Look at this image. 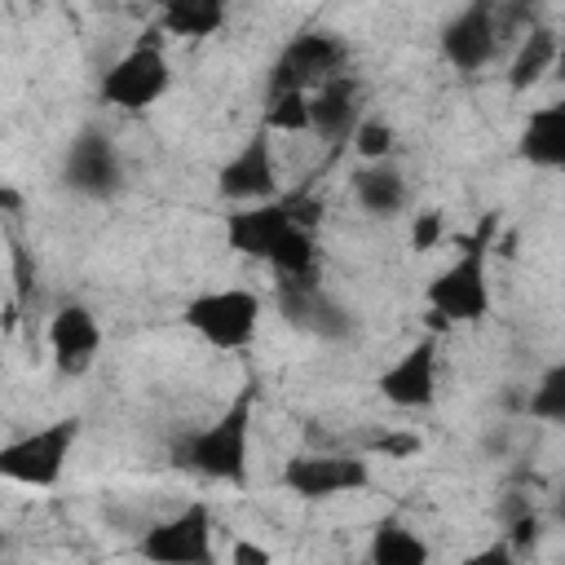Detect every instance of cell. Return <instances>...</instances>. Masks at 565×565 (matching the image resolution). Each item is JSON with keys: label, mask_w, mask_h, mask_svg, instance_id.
Instances as JSON below:
<instances>
[{"label": "cell", "mask_w": 565, "mask_h": 565, "mask_svg": "<svg viewBox=\"0 0 565 565\" xmlns=\"http://www.w3.org/2000/svg\"><path fill=\"white\" fill-rule=\"evenodd\" d=\"M525 411H530L534 419H543V424H561V419H565V362H552V366L539 375V384L530 388Z\"/></svg>", "instance_id": "cell-24"}, {"label": "cell", "mask_w": 565, "mask_h": 565, "mask_svg": "<svg viewBox=\"0 0 565 565\" xmlns=\"http://www.w3.org/2000/svg\"><path fill=\"white\" fill-rule=\"evenodd\" d=\"M252 415H256V388L243 384L238 397L212 424L194 428L181 441L177 463L199 472L203 481L247 486V472H252Z\"/></svg>", "instance_id": "cell-2"}, {"label": "cell", "mask_w": 565, "mask_h": 565, "mask_svg": "<svg viewBox=\"0 0 565 565\" xmlns=\"http://www.w3.org/2000/svg\"><path fill=\"white\" fill-rule=\"evenodd\" d=\"M0 547H4V534H0Z\"/></svg>", "instance_id": "cell-29"}, {"label": "cell", "mask_w": 565, "mask_h": 565, "mask_svg": "<svg viewBox=\"0 0 565 565\" xmlns=\"http://www.w3.org/2000/svg\"><path fill=\"white\" fill-rule=\"evenodd\" d=\"M62 185L75 190L79 199H93V203H110V199L124 194L128 168H124V154L110 141V132L88 124L66 141V150H62Z\"/></svg>", "instance_id": "cell-6"}, {"label": "cell", "mask_w": 565, "mask_h": 565, "mask_svg": "<svg viewBox=\"0 0 565 565\" xmlns=\"http://www.w3.org/2000/svg\"><path fill=\"white\" fill-rule=\"evenodd\" d=\"M349 190L358 199V207L375 221H393L397 212H406L411 203V181L393 159H371L349 177Z\"/></svg>", "instance_id": "cell-17"}, {"label": "cell", "mask_w": 565, "mask_h": 565, "mask_svg": "<svg viewBox=\"0 0 565 565\" xmlns=\"http://www.w3.org/2000/svg\"><path fill=\"white\" fill-rule=\"evenodd\" d=\"M137 556L154 565H212V508L185 503L181 512L154 521L137 539Z\"/></svg>", "instance_id": "cell-10"}, {"label": "cell", "mask_w": 565, "mask_h": 565, "mask_svg": "<svg viewBox=\"0 0 565 565\" xmlns=\"http://www.w3.org/2000/svg\"><path fill=\"white\" fill-rule=\"evenodd\" d=\"M102 353V322L88 305L79 300H66L53 309L49 318V358H53V371L66 375V380H79Z\"/></svg>", "instance_id": "cell-15"}, {"label": "cell", "mask_w": 565, "mask_h": 565, "mask_svg": "<svg viewBox=\"0 0 565 565\" xmlns=\"http://www.w3.org/2000/svg\"><path fill=\"white\" fill-rule=\"evenodd\" d=\"M419 450H424V437L419 433H397V428L366 441V455H375V459H415Z\"/></svg>", "instance_id": "cell-26"}, {"label": "cell", "mask_w": 565, "mask_h": 565, "mask_svg": "<svg viewBox=\"0 0 565 565\" xmlns=\"http://www.w3.org/2000/svg\"><path fill=\"white\" fill-rule=\"evenodd\" d=\"M282 490L305 503H327L340 494H358L371 486V459L366 455H335V450H305L291 455L278 472Z\"/></svg>", "instance_id": "cell-7"}, {"label": "cell", "mask_w": 565, "mask_h": 565, "mask_svg": "<svg viewBox=\"0 0 565 565\" xmlns=\"http://www.w3.org/2000/svg\"><path fill=\"white\" fill-rule=\"evenodd\" d=\"M260 128H269V132H309V93L305 88L265 93V119H260Z\"/></svg>", "instance_id": "cell-23"}, {"label": "cell", "mask_w": 565, "mask_h": 565, "mask_svg": "<svg viewBox=\"0 0 565 565\" xmlns=\"http://www.w3.org/2000/svg\"><path fill=\"white\" fill-rule=\"evenodd\" d=\"M556 57H561V31L552 26V22H539V26H530L525 35H521V44H516V53H512V62H508V71H503V79H508V93H530L534 84H543L547 79V71L556 66Z\"/></svg>", "instance_id": "cell-19"}, {"label": "cell", "mask_w": 565, "mask_h": 565, "mask_svg": "<svg viewBox=\"0 0 565 565\" xmlns=\"http://www.w3.org/2000/svg\"><path fill=\"white\" fill-rule=\"evenodd\" d=\"M437 371H441L437 335H424L375 375V393L397 411H424L437 402Z\"/></svg>", "instance_id": "cell-13"}, {"label": "cell", "mask_w": 565, "mask_h": 565, "mask_svg": "<svg viewBox=\"0 0 565 565\" xmlns=\"http://www.w3.org/2000/svg\"><path fill=\"white\" fill-rule=\"evenodd\" d=\"M516 159L543 172L565 168V102L534 106L516 137Z\"/></svg>", "instance_id": "cell-18"}, {"label": "cell", "mask_w": 565, "mask_h": 565, "mask_svg": "<svg viewBox=\"0 0 565 565\" xmlns=\"http://www.w3.org/2000/svg\"><path fill=\"white\" fill-rule=\"evenodd\" d=\"M366 561L371 565H424L428 543L402 516H380L371 530V543H366Z\"/></svg>", "instance_id": "cell-21"}, {"label": "cell", "mask_w": 565, "mask_h": 565, "mask_svg": "<svg viewBox=\"0 0 565 565\" xmlns=\"http://www.w3.org/2000/svg\"><path fill=\"white\" fill-rule=\"evenodd\" d=\"M265 265L278 274V278H313V265H318V238H313V221H291L278 243L269 247Z\"/></svg>", "instance_id": "cell-22"}, {"label": "cell", "mask_w": 565, "mask_h": 565, "mask_svg": "<svg viewBox=\"0 0 565 565\" xmlns=\"http://www.w3.org/2000/svg\"><path fill=\"white\" fill-rule=\"evenodd\" d=\"M230 561H234V565H269L274 552L260 547V543H252V539H238V543L230 547Z\"/></svg>", "instance_id": "cell-28"}, {"label": "cell", "mask_w": 565, "mask_h": 565, "mask_svg": "<svg viewBox=\"0 0 565 565\" xmlns=\"http://www.w3.org/2000/svg\"><path fill=\"white\" fill-rule=\"evenodd\" d=\"M291 221H318V212L300 194H274L260 203H238L234 212H225V247L234 256L265 260Z\"/></svg>", "instance_id": "cell-9"}, {"label": "cell", "mask_w": 565, "mask_h": 565, "mask_svg": "<svg viewBox=\"0 0 565 565\" xmlns=\"http://www.w3.org/2000/svg\"><path fill=\"white\" fill-rule=\"evenodd\" d=\"M274 132L256 128L221 168H216V194L225 203H260L278 194V163H274Z\"/></svg>", "instance_id": "cell-12"}, {"label": "cell", "mask_w": 565, "mask_h": 565, "mask_svg": "<svg viewBox=\"0 0 565 565\" xmlns=\"http://www.w3.org/2000/svg\"><path fill=\"white\" fill-rule=\"evenodd\" d=\"M278 309L291 327H300L327 344H340L353 335V313L331 291H322L313 278H278Z\"/></svg>", "instance_id": "cell-14"}, {"label": "cell", "mask_w": 565, "mask_h": 565, "mask_svg": "<svg viewBox=\"0 0 565 565\" xmlns=\"http://www.w3.org/2000/svg\"><path fill=\"white\" fill-rule=\"evenodd\" d=\"M353 154L362 159V163H371V159H393V146H397V128L388 124V119H380V115H366V119H358L353 124Z\"/></svg>", "instance_id": "cell-25"}, {"label": "cell", "mask_w": 565, "mask_h": 565, "mask_svg": "<svg viewBox=\"0 0 565 565\" xmlns=\"http://www.w3.org/2000/svg\"><path fill=\"white\" fill-rule=\"evenodd\" d=\"M344 66H349V44L335 31H327V26H305L274 57L265 93H282V88H305L309 93L313 84L340 75Z\"/></svg>", "instance_id": "cell-8"}, {"label": "cell", "mask_w": 565, "mask_h": 565, "mask_svg": "<svg viewBox=\"0 0 565 565\" xmlns=\"http://www.w3.org/2000/svg\"><path fill=\"white\" fill-rule=\"evenodd\" d=\"M260 318H265V300L252 287H212L190 296L181 309L185 331H194L203 344L221 353L252 349L260 335Z\"/></svg>", "instance_id": "cell-4"}, {"label": "cell", "mask_w": 565, "mask_h": 565, "mask_svg": "<svg viewBox=\"0 0 565 565\" xmlns=\"http://www.w3.org/2000/svg\"><path fill=\"white\" fill-rule=\"evenodd\" d=\"M358 110H362L358 106V79L349 71L309 88V132H318L322 141H344L353 132V124L362 119Z\"/></svg>", "instance_id": "cell-16"}, {"label": "cell", "mask_w": 565, "mask_h": 565, "mask_svg": "<svg viewBox=\"0 0 565 565\" xmlns=\"http://www.w3.org/2000/svg\"><path fill=\"white\" fill-rule=\"evenodd\" d=\"M490 247H494V216H486L468 238H459V252L450 265H441L424 282V305L437 327H472L490 318Z\"/></svg>", "instance_id": "cell-1"}, {"label": "cell", "mask_w": 565, "mask_h": 565, "mask_svg": "<svg viewBox=\"0 0 565 565\" xmlns=\"http://www.w3.org/2000/svg\"><path fill=\"white\" fill-rule=\"evenodd\" d=\"M168 88H172V66H168L159 26H150L132 49H124V53L102 71V79H97L102 106L124 110V115L150 110Z\"/></svg>", "instance_id": "cell-3"}, {"label": "cell", "mask_w": 565, "mask_h": 565, "mask_svg": "<svg viewBox=\"0 0 565 565\" xmlns=\"http://www.w3.org/2000/svg\"><path fill=\"white\" fill-rule=\"evenodd\" d=\"M79 441V419L62 415L31 433H18L0 446V481L26 486V490H53L71 463V450Z\"/></svg>", "instance_id": "cell-5"}, {"label": "cell", "mask_w": 565, "mask_h": 565, "mask_svg": "<svg viewBox=\"0 0 565 565\" xmlns=\"http://www.w3.org/2000/svg\"><path fill=\"white\" fill-rule=\"evenodd\" d=\"M230 0H159V31L177 40H207L225 26Z\"/></svg>", "instance_id": "cell-20"}, {"label": "cell", "mask_w": 565, "mask_h": 565, "mask_svg": "<svg viewBox=\"0 0 565 565\" xmlns=\"http://www.w3.org/2000/svg\"><path fill=\"white\" fill-rule=\"evenodd\" d=\"M499 0H468L463 9H455L446 22H441V57L463 71V75H477L490 66L494 49H499Z\"/></svg>", "instance_id": "cell-11"}, {"label": "cell", "mask_w": 565, "mask_h": 565, "mask_svg": "<svg viewBox=\"0 0 565 565\" xmlns=\"http://www.w3.org/2000/svg\"><path fill=\"white\" fill-rule=\"evenodd\" d=\"M441 238H446V212L441 207L415 212V221H411V252H433V247H441Z\"/></svg>", "instance_id": "cell-27"}]
</instances>
